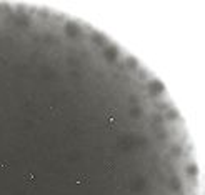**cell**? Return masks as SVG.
Returning a JSON list of instances; mask_svg holds the SVG:
<instances>
[{
    "label": "cell",
    "instance_id": "cell-1",
    "mask_svg": "<svg viewBox=\"0 0 205 195\" xmlns=\"http://www.w3.org/2000/svg\"><path fill=\"white\" fill-rule=\"evenodd\" d=\"M23 183H25L27 187H33L35 185V177H33L32 173H27L25 178H23Z\"/></svg>",
    "mask_w": 205,
    "mask_h": 195
},
{
    "label": "cell",
    "instance_id": "cell-2",
    "mask_svg": "<svg viewBox=\"0 0 205 195\" xmlns=\"http://www.w3.org/2000/svg\"><path fill=\"white\" fill-rule=\"evenodd\" d=\"M89 182H90V178L87 175H79L77 177V183H79V185H87Z\"/></svg>",
    "mask_w": 205,
    "mask_h": 195
},
{
    "label": "cell",
    "instance_id": "cell-3",
    "mask_svg": "<svg viewBox=\"0 0 205 195\" xmlns=\"http://www.w3.org/2000/svg\"><path fill=\"white\" fill-rule=\"evenodd\" d=\"M9 170V163H2L0 165V172H7Z\"/></svg>",
    "mask_w": 205,
    "mask_h": 195
}]
</instances>
